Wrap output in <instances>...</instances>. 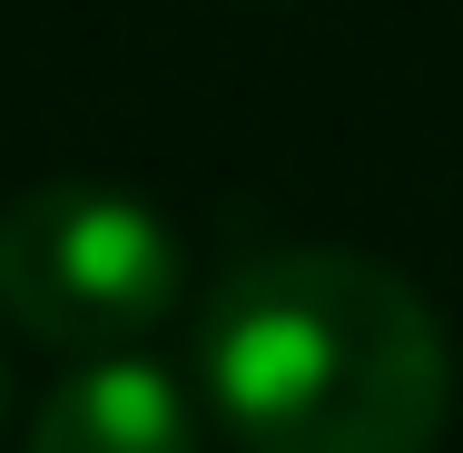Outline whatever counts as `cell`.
Wrapping results in <instances>:
<instances>
[{"instance_id":"cell-1","label":"cell","mask_w":463,"mask_h":453,"mask_svg":"<svg viewBox=\"0 0 463 453\" xmlns=\"http://www.w3.org/2000/svg\"><path fill=\"white\" fill-rule=\"evenodd\" d=\"M197 394L237 453H434L454 345L394 267L355 247H277L207 296Z\"/></svg>"},{"instance_id":"cell-4","label":"cell","mask_w":463,"mask_h":453,"mask_svg":"<svg viewBox=\"0 0 463 453\" xmlns=\"http://www.w3.org/2000/svg\"><path fill=\"white\" fill-rule=\"evenodd\" d=\"M0 394H10V384H0Z\"/></svg>"},{"instance_id":"cell-3","label":"cell","mask_w":463,"mask_h":453,"mask_svg":"<svg viewBox=\"0 0 463 453\" xmlns=\"http://www.w3.org/2000/svg\"><path fill=\"white\" fill-rule=\"evenodd\" d=\"M30 453H207V424H197V404L168 364L90 355L50 384Z\"/></svg>"},{"instance_id":"cell-2","label":"cell","mask_w":463,"mask_h":453,"mask_svg":"<svg viewBox=\"0 0 463 453\" xmlns=\"http://www.w3.org/2000/svg\"><path fill=\"white\" fill-rule=\"evenodd\" d=\"M187 296L168 217L128 187H30L0 207V316L50 355H138Z\"/></svg>"}]
</instances>
